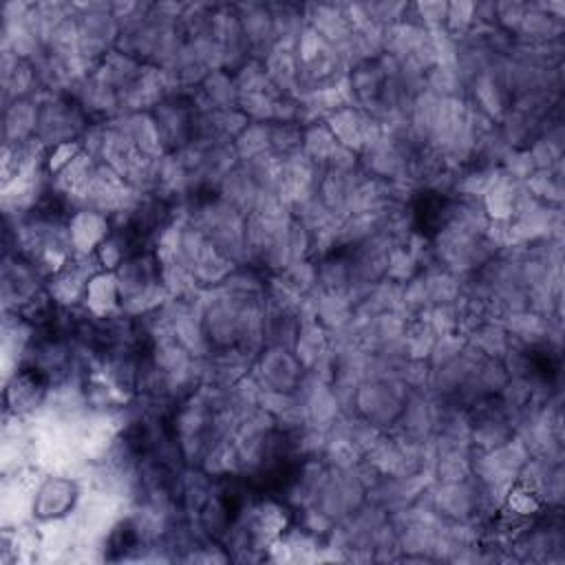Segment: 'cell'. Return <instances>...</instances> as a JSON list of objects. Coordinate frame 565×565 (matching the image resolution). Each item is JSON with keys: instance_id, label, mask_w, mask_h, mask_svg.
<instances>
[{"instance_id": "6da1fadb", "label": "cell", "mask_w": 565, "mask_h": 565, "mask_svg": "<svg viewBox=\"0 0 565 565\" xmlns=\"http://www.w3.org/2000/svg\"><path fill=\"white\" fill-rule=\"evenodd\" d=\"M77 479L68 475H49L42 479L35 492L33 516L40 519H60L66 516L77 503Z\"/></svg>"}]
</instances>
